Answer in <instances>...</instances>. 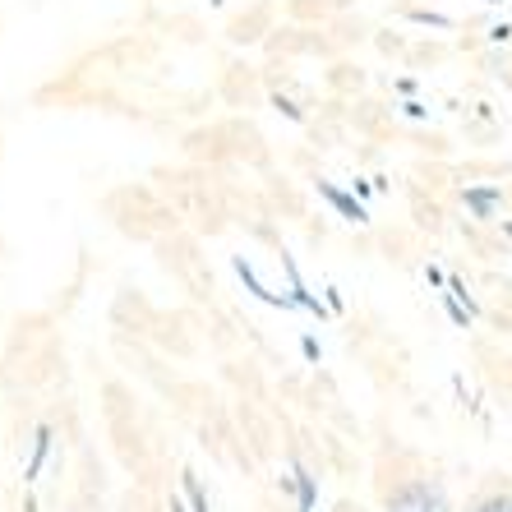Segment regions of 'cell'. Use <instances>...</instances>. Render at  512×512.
Segmentation results:
<instances>
[{
	"instance_id": "6da1fadb",
	"label": "cell",
	"mask_w": 512,
	"mask_h": 512,
	"mask_svg": "<svg viewBox=\"0 0 512 512\" xmlns=\"http://www.w3.org/2000/svg\"><path fill=\"white\" fill-rule=\"evenodd\" d=\"M383 512H453V499L439 480L416 476V480H402V485L388 494Z\"/></svg>"
},
{
	"instance_id": "7a4b0ae2",
	"label": "cell",
	"mask_w": 512,
	"mask_h": 512,
	"mask_svg": "<svg viewBox=\"0 0 512 512\" xmlns=\"http://www.w3.org/2000/svg\"><path fill=\"white\" fill-rule=\"evenodd\" d=\"M471 512H512V494H489V499H480Z\"/></svg>"
}]
</instances>
